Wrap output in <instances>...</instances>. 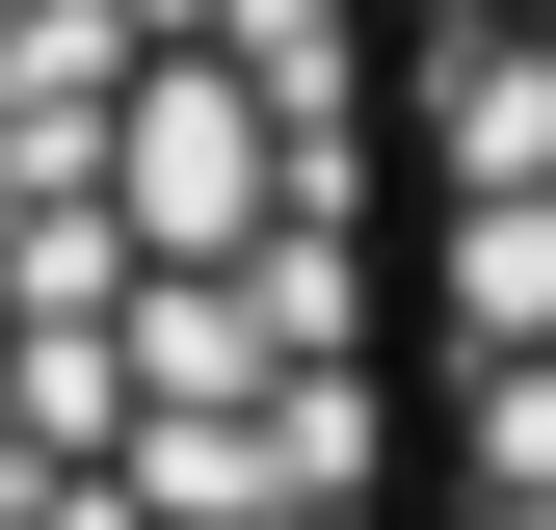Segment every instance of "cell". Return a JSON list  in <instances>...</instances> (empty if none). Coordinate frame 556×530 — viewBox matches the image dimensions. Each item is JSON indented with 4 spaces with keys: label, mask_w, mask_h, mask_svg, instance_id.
Here are the masks:
<instances>
[{
    "label": "cell",
    "mask_w": 556,
    "mask_h": 530,
    "mask_svg": "<svg viewBox=\"0 0 556 530\" xmlns=\"http://www.w3.org/2000/svg\"><path fill=\"white\" fill-rule=\"evenodd\" d=\"M0 530H397L371 0H0Z\"/></svg>",
    "instance_id": "cell-1"
},
{
    "label": "cell",
    "mask_w": 556,
    "mask_h": 530,
    "mask_svg": "<svg viewBox=\"0 0 556 530\" xmlns=\"http://www.w3.org/2000/svg\"><path fill=\"white\" fill-rule=\"evenodd\" d=\"M397 106V530H556V0H371Z\"/></svg>",
    "instance_id": "cell-2"
}]
</instances>
